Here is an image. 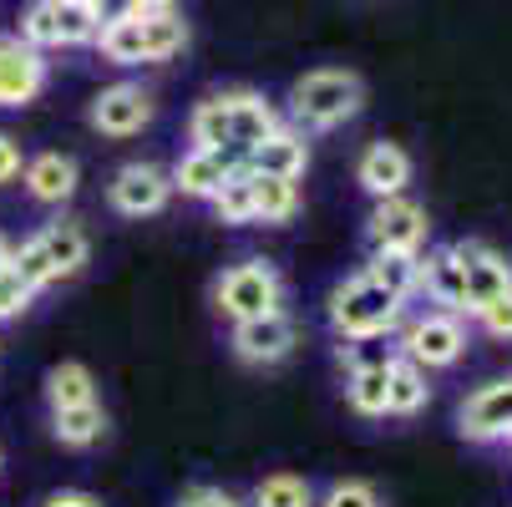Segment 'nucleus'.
<instances>
[{
    "instance_id": "nucleus-9",
    "label": "nucleus",
    "mask_w": 512,
    "mask_h": 507,
    "mask_svg": "<svg viewBox=\"0 0 512 507\" xmlns=\"http://www.w3.org/2000/svg\"><path fill=\"white\" fill-rule=\"evenodd\" d=\"M447 249H452V259L462 264L467 315H477V310H487L492 300L512 295V259H507L502 249H492V244H482V239H457V244H447Z\"/></svg>"
},
{
    "instance_id": "nucleus-14",
    "label": "nucleus",
    "mask_w": 512,
    "mask_h": 507,
    "mask_svg": "<svg viewBox=\"0 0 512 507\" xmlns=\"http://www.w3.org/2000/svg\"><path fill=\"white\" fill-rule=\"evenodd\" d=\"M411 153L401 148V142H365V153L355 158V183H360V193L371 198V203H381V198H401L406 188H411Z\"/></svg>"
},
{
    "instance_id": "nucleus-27",
    "label": "nucleus",
    "mask_w": 512,
    "mask_h": 507,
    "mask_svg": "<svg viewBox=\"0 0 512 507\" xmlns=\"http://www.w3.org/2000/svg\"><path fill=\"white\" fill-rule=\"evenodd\" d=\"M208 208H213V219H218V224H229V229L254 224V173H249V163L234 168V173L224 178V188L208 198Z\"/></svg>"
},
{
    "instance_id": "nucleus-12",
    "label": "nucleus",
    "mask_w": 512,
    "mask_h": 507,
    "mask_svg": "<svg viewBox=\"0 0 512 507\" xmlns=\"http://www.w3.org/2000/svg\"><path fill=\"white\" fill-rule=\"evenodd\" d=\"M51 82V61L46 51L26 46L21 36H0V107L6 112H21L31 107Z\"/></svg>"
},
{
    "instance_id": "nucleus-35",
    "label": "nucleus",
    "mask_w": 512,
    "mask_h": 507,
    "mask_svg": "<svg viewBox=\"0 0 512 507\" xmlns=\"http://www.w3.org/2000/svg\"><path fill=\"white\" fill-rule=\"evenodd\" d=\"M472 320H477V325H482L492 340H512V295L492 300V305H487V310H477Z\"/></svg>"
},
{
    "instance_id": "nucleus-4",
    "label": "nucleus",
    "mask_w": 512,
    "mask_h": 507,
    "mask_svg": "<svg viewBox=\"0 0 512 507\" xmlns=\"http://www.w3.org/2000/svg\"><path fill=\"white\" fill-rule=\"evenodd\" d=\"M208 300L213 310L224 315L229 325H244V320H259L269 310H284V274L274 259L264 254H249V259H234L213 274L208 284Z\"/></svg>"
},
{
    "instance_id": "nucleus-15",
    "label": "nucleus",
    "mask_w": 512,
    "mask_h": 507,
    "mask_svg": "<svg viewBox=\"0 0 512 507\" xmlns=\"http://www.w3.org/2000/svg\"><path fill=\"white\" fill-rule=\"evenodd\" d=\"M21 188L41 208H66L71 198H77V188H82V163L71 158V153H56V148L51 153H36L21 168Z\"/></svg>"
},
{
    "instance_id": "nucleus-13",
    "label": "nucleus",
    "mask_w": 512,
    "mask_h": 507,
    "mask_svg": "<svg viewBox=\"0 0 512 507\" xmlns=\"http://www.w3.org/2000/svg\"><path fill=\"white\" fill-rule=\"evenodd\" d=\"M457 431H462L472 447L512 442V376L477 386V391L457 406Z\"/></svg>"
},
{
    "instance_id": "nucleus-2",
    "label": "nucleus",
    "mask_w": 512,
    "mask_h": 507,
    "mask_svg": "<svg viewBox=\"0 0 512 507\" xmlns=\"http://www.w3.org/2000/svg\"><path fill=\"white\" fill-rule=\"evenodd\" d=\"M360 107H365V82L355 77V71H345V66H315V71H305V77L289 87L284 122L300 127L310 137V132L345 127L350 117H360Z\"/></svg>"
},
{
    "instance_id": "nucleus-30",
    "label": "nucleus",
    "mask_w": 512,
    "mask_h": 507,
    "mask_svg": "<svg viewBox=\"0 0 512 507\" xmlns=\"http://www.w3.org/2000/svg\"><path fill=\"white\" fill-rule=\"evenodd\" d=\"M26 46L36 51H51L61 46V26H56V0H31V6L21 11V31H16Z\"/></svg>"
},
{
    "instance_id": "nucleus-16",
    "label": "nucleus",
    "mask_w": 512,
    "mask_h": 507,
    "mask_svg": "<svg viewBox=\"0 0 512 507\" xmlns=\"http://www.w3.org/2000/svg\"><path fill=\"white\" fill-rule=\"evenodd\" d=\"M234 168H244V158H239V153L188 148V153L168 168V178H173V193H183V198H193V203H208L218 188H224V178H229Z\"/></svg>"
},
{
    "instance_id": "nucleus-20",
    "label": "nucleus",
    "mask_w": 512,
    "mask_h": 507,
    "mask_svg": "<svg viewBox=\"0 0 512 507\" xmlns=\"http://www.w3.org/2000/svg\"><path fill=\"white\" fill-rule=\"evenodd\" d=\"M102 437H107V406H102V401L51 411V442H56V447H66V452H92Z\"/></svg>"
},
{
    "instance_id": "nucleus-19",
    "label": "nucleus",
    "mask_w": 512,
    "mask_h": 507,
    "mask_svg": "<svg viewBox=\"0 0 512 507\" xmlns=\"http://www.w3.org/2000/svg\"><path fill=\"white\" fill-rule=\"evenodd\" d=\"M421 295L426 305L447 310V315H467V284H462V264L452 259V249H421Z\"/></svg>"
},
{
    "instance_id": "nucleus-8",
    "label": "nucleus",
    "mask_w": 512,
    "mask_h": 507,
    "mask_svg": "<svg viewBox=\"0 0 512 507\" xmlns=\"http://www.w3.org/2000/svg\"><path fill=\"white\" fill-rule=\"evenodd\" d=\"M300 345V320L289 310H269L259 320H244V325H229V350L234 360H244V366H279V360H289Z\"/></svg>"
},
{
    "instance_id": "nucleus-1",
    "label": "nucleus",
    "mask_w": 512,
    "mask_h": 507,
    "mask_svg": "<svg viewBox=\"0 0 512 507\" xmlns=\"http://www.w3.org/2000/svg\"><path fill=\"white\" fill-rule=\"evenodd\" d=\"M406 300H396L386 284H376L365 269L345 274L325 295V325L335 340H396L406 320Z\"/></svg>"
},
{
    "instance_id": "nucleus-17",
    "label": "nucleus",
    "mask_w": 512,
    "mask_h": 507,
    "mask_svg": "<svg viewBox=\"0 0 512 507\" xmlns=\"http://www.w3.org/2000/svg\"><path fill=\"white\" fill-rule=\"evenodd\" d=\"M249 163V173H259V178H289V183H300L305 178V168H310V137L300 132V127H274L259 148L244 158Z\"/></svg>"
},
{
    "instance_id": "nucleus-24",
    "label": "nucleus",
    "mask_w": 512,
    "mask_h": 507,
    "mask_svg": "<svg viewBox=\"0 0 512 507\" xmlns=\"http://www.w3.org/2000/svg\"><path fill=\"white\" fill-rule=\"evenodd\" d=\"M426 401H431V371H421L406 355H396L391 360V386H386V416L406 421V416L426 411Z\"/></svg>"
},
{
    "instance_id": "nucleus-7",
    "label": "nucleus",
    "mask_w": 512,
    "mask_h": 507,
    "mask_svg": "<svg viewBox=\"0 0 512 507\" xmlns=\"http://www.w3.org/2000/svg\"><path fill=\"white\" fill-rule=\"evenodd\" d=\"M173 203V178L163 163H122L107 183V208L117 219H158V213Z\"/></svg>"
},
{
    "instance_id": "nucleus-23",
    "label": "nucleus",
    "mask_w": 512,
    "mask_h": 507,
    "mask_svg": "<svg viewBox=\"0 0 512 507\" xmlns=\"http://www.w3.org/2000/svg\"><path fill=\"white\" fill-rule=\"evenodd\" d=\"M92 401H102V391H97V376H92L87 360H61V366L46 371V406L51 411L92 406Z\"/></svg>"
},
{
    "instance_id": "nucleus-25",
    "label": "nucleus",
    "mask_w": 512,
    "mask_h": 507,
    "mask_svg": "<svg viewBox=\"0 0 512 507\" xmlns=\"http://www.w3.org/2000/svg\"><path fill=\"white\" fill-rule=\"evenodd\" d=\"M365 274H371L376 284H386L396 300H416L421 295V254H406V249H376L371 264H365Z\"/></svg>"
},
{
    "instance_id": "nucleus-3",
    "label": "nucleus",
    "mask_w": 512,
    "mask_h": 507,
    "mask_svg": "<svg viewBox=\"0 0 512 507\" xmlns=\"http://www.w3.org/2000/svg\"><path fill=\"white\" fill-rule=\"evenodd\" d=\"M92 259V239L77 219H56V224H41L36 234H26L11 254V269L36 289V295H46V289L77 279Z\"/></svg>"
},
{
    "instance_id": "nucleus-18",
    "label": "nucleus",
    "mask_w": 512,
    "mask_h": 507,
    "mask_svg": "<svg viewBox=\"0 0 512 507\" xmlns=\"http://www.w3.org/2000/svg\"><path fill=\"white\" fill-rule=\"evenodd\" d=\"M224 102H229V122H234V153L239 158H249L259 142L274 132V127H284V112L264 97V92H254V87H234V92H224Z\"/></svg>"
},
{
    "instance_id": "nucleus-37",
    "label": "nucleus",
    "mask_w": 512,
    "mask_h": 507,
    "mask_svg": "<svg viewBox=\"0 0 512 507\" xmlns=\"http://www.w3.org/2000/svg\"><path fill=\"white\" fill-rule=\"evenodd\" d=\"M36 507H107L97 492H82V487H61V492H46Z\"/></svg>"
},
{
    "instance_id": "nucleus-29",
    "label": "nucleus",
    "mask_w": 512,
    "mask_h": 507,
    "mask_svg": "<svg viewBox=\"0 0 512 507\" xmlns=\"http://www.w3.org/2000/svg\"><path fill=\"white\" fill-rule=\"evenodd\" d=\"M56 26H61V46H97L102 36L87 0H56Z\"/></svg>"
},
{
    "instance_id": "nucleus-36",
    "label": "nucleus",
    "mask_w": 512,
    "mask_h": 507,
    "mask_svg": "<svg viewBox=\"0 0 512 507\" xmlns=\"http://www.w3.org/2000/svg\"><path fill=\"white\" fill-rule=\"evenodd\" d=\"M21 168H26L21 142H16L11 132H0V188H6V183H16V178H21Z\"/></svg>"
},
{
    "instance_id": "nucleus-41",
    "label": "nucleus",
    "mask_w": 512,
    "mask_h": 507,
    "mask_svg": "<svg viewBox=\"0 0 512 507\" xmlns=\"http://www.w3.org/2000/svg\"><path fill=\"white\" fill-rule=\"evenodd\" d=\"M0 467H6V452H0Z\"/></svg>"
},
{
    "instance_id": "nucleus-5",
    "label": "nucleus",
    "mask_w": 512,
    "mask_h": 507,
    "mask_svg": "<svg viewBox=\"0 0 512 507\" xmlns=\"http://www.w3.org/2000/svg\"><path fill=\"white\" fill-rule=\"evenodd\" d=\"M188 46V21L178 11H158V16H127L117 26H107L97 36L102 61L112 66H163Z\"/></svg>"
},
{
    "instance_id": "nucleus-10",
    "label": "nucleus",
    "mask_w": 512,
    "mask_h": 507,
    "mask_svg": "<svg viewBox=\"0 0 512 507\" xmlns=\"http://www.w3.org/2000/svg\"><path fill=\"white\" fill-rule=\"evenodd\" d=\"M431 239V219H426V208L401 193V198H381L371 213H365V244L376 249H406V254H421Z\"/></svg>"
},
{
    "instance_id": "nucleus-6",
    "label": "nucleus",
    "mask_w": 512,
    "mask_h": 507,
    "mask_svg": "<svg viewBox=\"0 0 512 507\" xmlns=\"http://www.w3.org/2000/svg\"><path fill=\"white\" fill-rule=\"evenodd\" d=\"M396 355H406L411 366L421 371H447L467 355V325L462 315H447V310H421V315H406L401 330H396Z\"/></svg>"
},
{
    "instance_id": "nucleus-31",
    "label": "nucleus",
    "mask_w": 512,
    "mask_h": 507,
    "mask_svg": "<svg viewBox=\"0 0 512 507\" xmlns=\"http://www.w3.org/2000/svg\"><path fill=\"white\" fill-rule=\"evenodd\" d=\"M335 360H340V371H371V366H391L396 360V345L391 340H340L335 345Z\"/></svg>"
},
{
    "instance_id": "nucleus-21",
    "label": "nucleus",
    "mask_w": 512,
    "mask_h": 507,
    "mask_svg": "<svg viewBox=\"0 0 512 507\" xmlns=\"http://www.w3.org/2000/svg\"><path fill=\"white\" fill-rule=\"evenodd\" d=\"M188 148L234 153V122H229V102H224V92H213V97L193 102V112H188Z\"/></svg>"
},
{
    "instance_id": "nucleus-34",
    "label": "nucleus",
    "mask_w": 512,
    "mask_h": 507,
    "mask_svg": "<svg viewBox=\"0 0 512 507\" xmlns=\"http://www.w3.org/2000/svg\"><path fill=\"white\" fill-rule=\"evenodd\" d=\"M173 507H249L239 492H229V487H213V482H198V487H188Z\"/></svg>"
},
{
    "instance_id": "nucleus-38",
    "label": "nucleus",
    "mask_w": 512,
    "mask_h": 507,
    "mask_svg": "<svg viewBox=\"0 0 512 507\" xmlns=\"http://www.w3.org/2000/svg\"><path fill=\"white\" fill-rule=\"evenodd\" d=\"M92 6V16H97V26L107 31V26H117V21H127V16H137V6L132 0H87Z\"/></svg>"
},
{
    "instance_id": "nucleus-28",
    "label": "nucleus",
    "mask_w": 512,
    "mask_h": 507,
    "mask_svg": "<svg viewBox=\"0 0 512 507\" xmlns=\"http://www.w3.org/2000/svg\"><path fill=\"white\" fill-rule=\"evenodd\" d=\"M386 386H391V366L350 371V376H345V406H350L360 421H381V416H386Z\"/></svg>"
},
{
    "instance_id": "nucleus-39",
    "label": "nucleus",
    "mask_w": 512,
    "mask_h": 507,
    "mask_svg": "<svg viewBox=\"0 0 512 507\" xmlns=\"http://www.w3.org/2000/svg\"><path fill=\"white\" fill-rule=\"evenodd\" d=\"M137 16H158V11H178V0H132Z\"/></svg>"
},
{
    "instance_id": "nucleus-11",
    "label": "nucleus",
    "mask_w": 512,
    "mask_h": 507,
    "mask_svg": "<svg viewBox=\"0 0 512 507\" xmlns=\"http://www.w3.org/2000/svg\"><path fill=\"white\" fill-rule=\"evenodd\" d=\"M153 112H158V102H153V92L142 87V82H112V87H102L92 97L87 122H92V132L122 142V137H137L142 127H148Z\"/></svg>"
},
{
    "instance_id": "nucleus-26",
    "label": "nucleus",
    "mask_w": 512,
    "mask_h": 507,
    "mask_svg": "<svg viewBox=\"0 0 512 507\" xmlns=\"http://www.w3.org/2000/svg\"><path fill=\"white\" fill-rule=\"evenodd\" d=\"M244 502H249V507H315L320 492H315V482L300 477V472H269V477H259V482L249 487Z\"/></svg>"
},
{
    "instance_id": "nucleus-22",
    "label": "nucleus",
    "mask_w": 512,
    "mask_h": 507,
    "mask_svg": "<svg viewBox=\"0 0 512 507\" xmlns=\"http://www.w3.org/2000/svg\"><path fill=\"white\" fill-rule=\"evenodd\" d=\"M300 208H305L300 183H289V178H259L254 173V224L284 229V224L300 219Z\"/></svg>"
},
{
    "instance_id": "nucleus-40",
    "label": "nucleus",
    "mask_w": 512,
    "mask_h": 507,
    "mask_svg": "<svg viewBox=\"0 0 512 507\" xmlns=\"http://www.w3.org/2000/svg\"><path fill=\"white\" fill-rule=\"evenodd\" d=\"M11 254H16V244H11L6 234H0V269H6V264H11Z\"/></svg>"
},
{
    "instance_id": "nucleus-33",
    "label": "nucleus",
    "mask_w": 512,
    "mask_h": 507,
    "mask_svg": "<svg viewBox=\"0 0 512 507\" xmlns=\"http://www.w3.org/2000/svg\"><path fill=\"white\" fill-rule=\"evenodd\" d=\"M36 305V289L6 264V269H0V325H11V320H21L26 310Z\"/></svg>"
},
{
    "instance_id": "nucleus-32",
    "label": "nucleus",
    "mask_w": 512,
    "mask_h": 507,
    "mask_svg": "<svg viewBox=\"0 0 512 507\" xmlns=\"http://www.w3.org/2000/svg\"><path fill=\"white\" fill-rule=\"evenodd\" d=\"M315 507H386V497L376 492V482H365V477H335Z\"/></svg>"
}]
</instances>
